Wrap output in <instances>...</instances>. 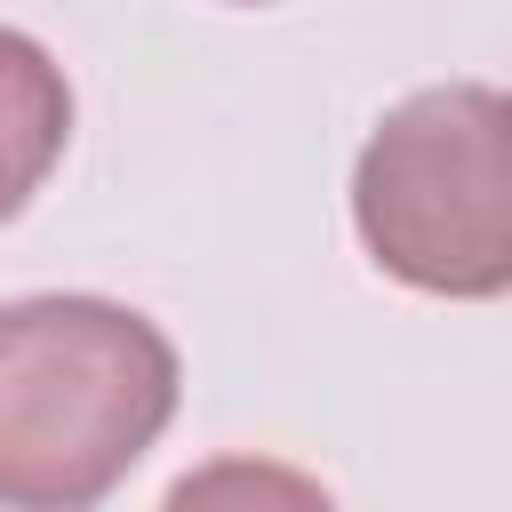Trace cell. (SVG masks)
<instances>
[{"mask_svg": "<svg viewBox=\"0 0 512 512\" xmlns=\"http://www.w3.org/2000/svg\"><path fill=\"white\" fill-rule=\"evenodd\" d=\"M176 344L112 296L0 304V504L88 512L168 432Z\"/></svg>", "mask_w": 512, "mask_h": 512, "instance_id": "1", "label": "cell"}, {"mask_svg": "<svg viewBox=\"0 0 512 512\" xmlns=\"http://www.w3.org/2000/svg\"><path fill=\"white\" fill-rule=\"evenodd\" d=\"M352 232L416 296L512 288V88L440 80L400 96L352 160Z\"/></svg>", "mask_w": 512, "mask_h": 512, "instance_id": "2", "label": "cell"}, {"mask_svg": "<svg viewBox=\"0 0 512 512\" xmlns=\"http://www.w3.org/2000/svg\"><path fill=\"white\" fill-rule=\"evenodd\" d=\"M72 144V88H64V64L0 24V224L24 216V200L48 184V168L64 160Z\"/></svg>", "mask_w": 512, "mask_h": 512, "instance_id": "3", "label": "cell"}, {"mask_svg": "<svg viewBox=\"0 0 512 512\" xmlns=\"http://www.w3.org/2000/svg\"><path fill=\"white\" fill-rule=\"evenodd\" d=\"M232 8H264V0H232Z\"/></svg>", "mask_w": 512, "mask_h": 512, "instance_id": "4", "label": "cell"}]
</instances>
